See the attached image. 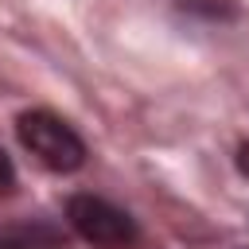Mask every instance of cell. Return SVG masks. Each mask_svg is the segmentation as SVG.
<instances>
[{
  "label": "cell",
  "mask_w": 249,
  "mask_h": 249,
  "mask_svg": "<svg viewBox=\"0 0 249 249\" xmlns=\"http://www.w3.org/2000/svg\"><path fill=\"white\" fill-rule=\"evenodd\" d=\"M16 187V167H12V160L0 152V195H8Z\"/></svg>",
  "instance_id": "cell-4"
},
{
  "label": "cell",
  "mask_w": 249,
  "mask_h": 249,
  "mask_svg": "<svg viewBox=\"0 0 249 249\" xmlns=\"http://www.w3.org/2000/svg\"><path fill=\"white\" fill-rule=\"evenodd\" d=\"M66 218H70L74 233L97 249H128L140 237L132 214H124L121 206H113L109 198H97V195H74L66 202Z\"/></svg>",
  "instance_id": "cell-2"
},
{
  "label": "cell",
  "mask_w": 249,
  "mask_h": 249,
  "mask_svg": "<svg viewBox=\"0 0 249 249\" xmlns=\"http://www.w3.org/2000/svg\"><path fill=\"white\" fill-rule=\"evenodd\" d=\"M16 136L19 144L51 171H78L86 163V144L82 136L51 109H27L16 121Z\"/></svg>",
  "instance_id": "cell-1"
},
{
  "label": "cell",
  "mask_w": 249,
  "mask_h": 249,
  "mask_svg": "<svg viewBox=\"0 0 249 249\" xmlns=\"http://www.w3.org/2000/svg\"><path fill=\"white\" fill-rule=\"evenodd\" d=\"M0 249H62V241L47 226H12L0 233Z\"/></svg>",
  "instance_id": "cell-3"
},
{
  "label": "cell",
  "mask_w": 249,
  "mask_h": 249,
  "mask_svg": "<svg viewBox=\"0 0 249 249\" xmlns=\"http://www.w3.org/2000/svg\"><path fill=\"white\" fill-rule=\"evenodd\" d=\"M237 171H241V175L249 179V140H245V144L237 148Z\"/></svg>",
  "instance_id": "cell-5"
}]
</instances>
